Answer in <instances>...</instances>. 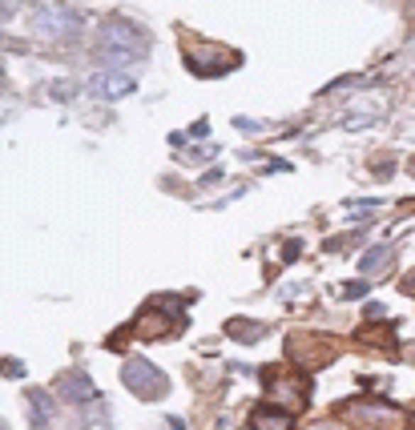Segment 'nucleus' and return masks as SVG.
<instances>
[{
  "label": "nucleus",
  "mask_w": 415,
  "mask_h": 430,
  "mask_svg": "<svg viewBox=\"0 0 415 430\" xmlns=\"http://www.w3.org/2000/svg\"><path fill=\"white\" fill-rule=\"evenodd\" d=\"M97 40H101V57L109 64H117V69L126 61H133V64L145 61V49H150L145 33H141L138 25H129V21H105Z\"/></svg>",
  "instance_id": "obj_1"
},
{
  "label": "nucleus",
  "mask_w": 415,
  "mask_h": 430,
  "mask_svg": "<svg viewBox=\"0 0 415 430\" xmlns=\"http://www.w3.org/2000/svg\"><path fill=\"white\" fill-rule=\"evenodd\" d=\"M121 382H126V390H133L138 398H165V390H170L165 374L153 366V362H145V358H129L126 366H121Z\"/></svg>",
  "instance_id": "obj_2"
},
{
  "label": "nucleus",
  "mask_w": 415,
  "mask_h": 430,
  "mask_svg": "<svg viewBox=\"0 0 415 430\" xmlns=\"http://www.w3.org/2000/svg\"><path fill=\"white\" fill-rule=\"evenodd\" d=\"M343 410H347V418L355 426H367V430H391V426H399V418H403L395 402H375V398L347 402Z\"/></svg>",
  "instance_id": "obj_3"
},
{
  "label": "nucleus",
  "mask_w": 415,
  "mask_h": 430,
  "mask_svg": "<svg viewBox=\"0 0 415 430\" xmlns=\"http://www.w3.org/2000/svg\"><path fill=\"white\" fill-rule=\"evenodd\" d=\"M238 64V57L230 49H218V45H194L186 52V69L198 77H218V73H230Z\"/></svg>",
  "instance_id": "obj_4"
},
{
  "label": "nucleus",
  "mask_w": 415,
  "mask_h": 430,
  "mask_svg": "<svg viewBox=\"0 0 415 430\" xmlns=\"http://www.w3.org/2000/svg\"><path fill=\"white\" fill-rule=\"evenodd\" d=\"M266 398H270V402H282L290 410V414H294V410H302V406H306V378H294V374H290L287 382H278V378H266Z\"/></svg>",
  "instance_id": "obj_5"
},
{
  "label": "nucleus",
  "mask_w": 415,
  "mask_h": 430,
  "mask_svg": "<svg viewBox=\"0 0 415 430\" xmlns=\"http://www.w3.org/2000/svg\"><path fill=\"white\" fill-rule=\"evenodd\" d=\"M133 77H126V73H97V77H89V93L97 101H121V97H129L133 93Z\"/></svg>",
  "instance_id": "obj_6"
},
{
  "label": "nucleus",
  "mask_w": 415,
  "mask_h": 430,
  "mask_svg": "<svg viewBox=\"0 0 415 430\" xmlns=\"http://www.w3.org/2000/svg\"><path fill=\"white\" fill-rule=\"evenodd\" d=\"M57 394H61V402H93V398H97V386H93V378H85V374H61Z\"/></svg>",
  "instance_id": "obj_7"
},
{
  "label": "nucleus",
  "mask_w": 415,
  "mask_h": 430,
  "mask_svg": "<svg viewBox=\"0 0 415 430\" xmlns=\"http://www.w3.org/2000/svg\"><path fill=\"white\" fill-rule=\"evenodd\" d=\"M250 430H290V410H275L270 402L254 406V414H250Z\"/></svg>",
  "instance_id": "obj_8"
},
{
  "label": "nucleus",
  "mask_w": 415,
  "mask_h": 430,
  "mask_svg": "<svg viewBox=\"0 0 415 430\" xmlns=\"http://www.w3.org/2000/svg\"><path fill=\"white\" fill-rule=\"evenodd\" d=\"M133 334H138V338H165V334H174V322H165L162 314L145 310V314H138V322H133Z\"/></svg>",
  "instance_id": "obj_9"
},
{
  "label": "nucleus",
  "mask_w": 415,
  "mask_h": 430,
  "mask_svg": "<svg viewBox=\"0 0 415 430\" xmlns=\"http://www.w3.org/2000/svg\"><path fill=\"white\" fill-rule=\"evenodd\" d=\"M226 334L230 338H238V342H258L266 334V326L262 322H246V318H230L226 322Z\"/></svg>",
  "instance_id": "obj_10"
},
{
  "label": "nucleus",
  "mask_w": 415,
  "mask_h": 430,
  "mask_svg": "<svg viewBox=\"0 0 415 430\" xmlns=\"http://www.w3.org/2000/svg\"><path fill=\"white\" fill-rule=\"evenodd\" d=\"M28 406H33V426H37V430H45V426H49L52 398H49L45 390H37V386H33V390H28Z\"/></svg>",
  "instance_id": "obj_11"
},
{
  "label": "nucleus",
  "mask_w": 415,
  "mask_h": 430,
  "mask_svg": "<svg viewBox=\"0 0 415 430\" xmlns=\"http://www.w3.org/2000/svg\"><path fill=\"white\" fill-rule=\"evenodd\" d=\"M391 261V249L387 246H375L371 254H363V261H359V270L363 273H371V270H379V266H387Z\"/></svg>",
  "instance_id": "obj_12"
},
{
  "label": "nucleus",
  "mask_w": 415,
  "mask_h": 430,
  "mask_svg": "<svg viewBox=\"0 0 415 430\" xmlns=\"http://www.w3.org/2000/svg\"><path fill=\"white\" fill-rule=\"evenodd\" d=\"M52 101H73V85L69 81H52Z\"/></svg>",
  "instance_id": "obj_13"
},
{
  "label": "nucleus",
  "mask_w": 415,
  "mask_h": 430,
  "mask_svg": "<svg viewBox=\"0 0 415 430\" xmlns=\"http://www.w3.org/2000/svg\"><path fill=\"white\" fill-rule=\"evenodd\" d=\"M367 290H371V282H347L343 285V298H363Z\"/></svg>",
  "instance_id": "obj_14"
},
{
  "label": "nucleus",
  "mask_w": 415,
  "mask_h": 430,
  "mask_svg": "<svg viewBox=\"0 0 415 430\" xmlns=\"http://www.w3.org/2000/svg\"><path fill=\"white\" fill-rule=\"evenodd\" d=\"M4 370H9V378H21V374H25V366H21L16 358H9V362H4Z\"/></svg>",
  "instance_id": "obj_15"
},
{
  "label": "nucleus",
  "mask_w": 415,
  "mask_h": 430,
  "mask_svg": "<svg viewBox=\"0 0 415 430\" xmlns=\"http://www.w3.org/2000/svg\"><path fill=\"white\" fill-rule=\"evenodd\" d=\"M234 125H238L242 133H258V129H262V125H258V121H246V117H238V121H234Z\"/></svg>",
  "instance_id": "obj_16"
},
{
  "label": "nucleus",
  "mask_w": 415,
  "mask_h": 430,
  "mask_svg": "<svg viewBox=\"0 0 415 430\" xmlns=\"http://www.w3.org/2000/svg\"><path fill=\"white\" fill-rule=\"evenodd\" d=\"M214 181H222V169H210L206 177H201V185H214Z\"/></svg>",
  "instance_id": "obj_17"
},
{
  "label": "nucleus",
  "mask_w": 415,
  "mask_h": 430,
  "mask_svg": "<svg viewBox=\"0 0 415 430\" xmlns=\"http://www.w3.org/2000/svg\"><path fill=\"white\" fill-rule=\"evenodd\" d=\"M403 290H407V294H415V270L407 273V282H403Z\"/></svg>",
  "instance_id": "obj_18"
},
{
  "label": "nucleus",
  "mask_w": 415,
  "mask_h": 430,
  "mask_svg": "<svg viewBox=\"0 0 415 430\" xmlns=\"http://www.w3.org/2000/svg\"><path fill=\"white\" fill-rule=\"evenodd\" d=\"M170 430H186L182 426V418H170Z\"/></svg>",
  "instance_id": "obj_19"
},
{
  "label": "nucleus",
  "mask_w": 415,
  "mask_h": 430,
  "mask_svg": "<svg viewBox=\"0 0 415 430\" xmlns=\"http://www.w3.org/2000/svg\"><path fill=\"white\" fill-rule=\"evenodd\" d=\"M315 430H343V426H335V422H323V426H315Z\"/></svg>",
  "instance_id": "obj_20"
},
{
  "label": "nucleus",
  "mask_w": 415,
  "mask_h": 430,
  "mask_svg": "<svg viewBox=\"0 0 415 430\" xmlns=\"http://www.w3.org/2000/svg\"><path fill=\"white\" fill-rule=\"evenodd\" d=\"M407 169H411V177H415V157H411V165H407Z\"/></svg>",
  "instance_id": "obj_21"
}]
</instances>
